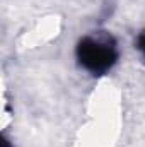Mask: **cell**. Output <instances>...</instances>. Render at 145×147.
Masks as SVG:
<instances>
[{
    "label": "cell",
    "instance_id": "cell-1",
    "mask_svg": "<svg viewBox=\"0 0 145 147\" xmlns=\"http://www.w3.org/2000/svg\"><path fill=\"white\" fill-rule=\"evenodd\" d=\"M77 63L92 75L108 74L119 58L116 41L111 34L106 36H84L75 46Z\"/></svg>",
    "mask_w": 145,
    "mask_h": 147
},
{
    "label": "cell",
    "instance_id": "cell-2",
    "mask_svg": "<svg viewBox=\"0 0 145 147\" xmlns=\"http://www.w3.org/2000/svg\"><path fill=\"white\" fill-rule=\"evenodd\" d=\"M135 48L142 53V57H144V60H145V29H142L137 34V38H135Z\"/></svg>",
    "mask_w": 145,
    "mask_h": 147
},
{
    "label": "cell",
    "instance_id": "cell-3",
    "mask_svg": "<svg viewBox=\"0 0 145 147\" xmlns=\"http://www.w3.org/2000/svg\"><path fill=\"white\" fill-rule=\"evenodd\" d=\"M2 146H3V147H10V142H9L5 137H3V139H2Z\"/></svg>",
    "mask_w": 145,
    "mask_h": 147
}]
</instances>
